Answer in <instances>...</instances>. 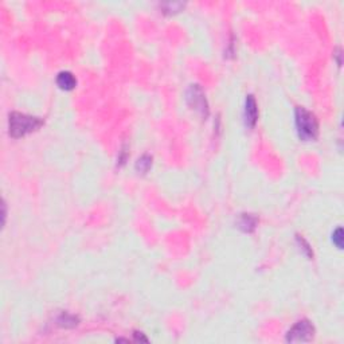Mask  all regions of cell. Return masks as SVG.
<instances>
[{
  "instance_id": "cell-4",
  "label": "cell",
  "mask_w": 344,
  "mask_h": 344,
  "mask_svg": "<svg viewBox=\"0 0 344 344\" xmlns=\"http://www.w3.org/2000/svg\"><path fill=\"white\" fill-rule=\"evenodd\" d=\"M186 101H187L188 106L194 109L196 113H199L203 119L208 117L210 108H208L207 98L199 85H190V88L186 93Z\"/></svg>"
},
{
  "instance_id": "cell-1",
  "label": "cell",
  "mask_w": 344,
  "mask_h": 344,
  "mask_svg": "<svg viewBox=\"0 0 344 344\" xmlns=\"http://www.w3.org/2000/svg\"><path fill=\"white\" fill-rule=\"evenodd\" d=\"M44 124L43 119L26 113L11 112L8 114V133L12 139H19L35 132Z\"/></svg>"
},
{
  "instance_id": "cell-8",
  "label": "cell",
  "mask_w": 344,
  "mask_h": 344,
  "mask_svg": "<svg viewBox=\"0 0 344 344\" xmlns=\"http://www.w3.org/2000/svg\"><path fill=\"white\" fill-rule=\"evenodd\" d=\"M78 323H80V319L72 313L62 312L60 316L56 317V324L62 328H74L76 325H78Z\"/></svg>"
},
{
  "instance_id": "cell-5",
  "label": "cell",
  "mask_w": 344,
  "mask_h": 344,
  "mask_svg": "<svg viewBox=\"0 0 344 344\" xmlns=\"http://www.w3.org/2000/svg\"><path fill=\"white\" fill-rule=\"evenodd\" d=\"M244 120L245 125L250 129L254 128L257 124V121H258V108H257L256 98H254L253 94L246 96V100H245Z\"/></svg>"
},
{
  "instance_id": "cell-12",
  "label": "cell",
  "mask_w": 344,
  "mask_h": 344,
  "mask_svg": "<svg viewBox=\"0 0 344 344\" xmlns=\"http://www.w3.org/2000/svg\"><path fill=\"white\" fill-rule=\"evenodd\" d=\"M332 242L337 246V249L343 248V230L341 227H337L332 234Z\"/></svg>"
},
{
  "instance_id": "cell-11",
  "label": "cell",
  "mask_w": 344,
  "mask_h": 344,
  "mask_svg": "<svg viewBox=\"0 0 344 344\" xmlns=\"http://www.w3.org/2000/svg\"><path fill=\"white\" fill-rule=\"evenodd\" d=\"M184 7L182 3H167V4H161V8L164 10V14H175V12H179L180 8Z\"/></svg>"
},
{
  "instance_id": "cell-13",
  "label": "cell",
  "mask_w": 344,
  "mask_h": 344,
  "mask_svg": "<svg viewBox=\"0 0 344 344\" xmlns=\"http://www.w3.org/2000/svg\"><path fill=\"white\" fill-rule=\"evenodd\" d=\"M133 336H135V341H148V339H147L141 332H135L133 333Z\"/></svg>"
},
{
  "instance_id": "cell-7",
  "label": "cell",
  "mask_w": 344,
  "mask_h": 344,
  "mask_svg": "<svg viewBox=\"0 0 344 344\" xmlns=\"http://www.w3.org/2000/svg\"><path fill=\"white\" fill-rule=\"evenodd\" d=\"M257 223H258V219H257L256 215L253 214H241L240 219L237 222L238 224V228H241L244 233H253L256 230Z\"/></svg>"
},
{
  "instance_id": "cell-3",
  "label": "cell",
  "mask_w": 344,
  "mask_h": 344,
  "mask_svg": "<svg viewBox=\"0 0 344 344\" xmlns=\"http://www.w3.org/2000/svg\"><path fill=\"white\" fill-rule=\"evenodd\" d=\"M315 333H316V329L312 323L307 319H303V320L297 321L296 324L286 332L285 340L288 343H307V341L313 340Z\"/></svg>"
},
{
  "instance_id": "cell-10",
  "label": "cell",
  "mask_w": 344,
  "mask_h": 344,
  "mask_svg": "<svg viewBox=\"0 0 344 344\" xmlns=\"http://www.w3.org/2000/svg\"><path fill=\"white\" fill-rule=\"evenodd\" d=\"M296 241H297V244H299V246H300V249L303 250V253H304L305 256L308 257L309 260H311V258H313V252H312V248H311V245H309L308 242H307V241H305L301 236H297Z\"/></svg>"
},
{
  "instance_id": "cell-2",
  "label": "cell",
  "mask_w": 344,
  "mask_h": 344,
  "mask_svg": "<svg viewBox=\"0 0 344 344\" xmlns=\"http://www.w3.org/2000/svg\"><path fill=\"white\" fill-rule=\"evenodd\" d=\"M295 124L297 135L303 141H313L319 136V121L311 110L304 106L295 109Z\"/></svg>"
},
{
  "instance_id": "cell-6",
  "label": "cell",
  "mask_w": 344,
  "mask_h": 344,
  "mask_svg": "<svg viewBox=\"0 0 344 344\" xmlns=\"http://www.w3.org/2000/svg\"><path fill=\"white\" fill-rule=\"evenodd\" d=\"M56 85L58 88L65 90V92H70L73 89L77 86V78L74 77V74L68 70H64V72L58 73L56 76Z\"/></svg>"
},
{
  "instance_id": "cell-9",
  "label": "cell",
  "mask_w": 344,
  "mask_h": 344,
  "mask_svg": "<svg viewBox=\"0 0 344 344\" xmlns=\"http://www.w3.org/2000/svg\"><path fill=\"white\" fill-rule=\"evenodd\" d=\"M151 167H152V156L148 153H144L143 156L139 157L136 164H135V168L139 174H147L151 169Z\"/></svg>"
}]
</instances>
